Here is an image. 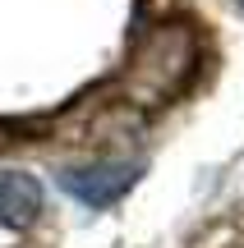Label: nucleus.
I'll return each instance as SVG.
<instances>
[{"label":"nucleus","instance_id":"obj_1","mask_svg":"<svg viewBox=\"0 0 244 248\" xmlns=\"http://www.w3.org/2000/svg\"><path fill=\"white\" fill-rule=\"evenodd\" d=\"M198 69V37L189 23H162L134 46L125 74H120V101L125 106H166L180 97L184 83Z\"/></svg>","mask_w":244,"mask_h":248},{"label":"nucleus","instance_id":"obj_2","mask_svg":"<svg viewBox=\"0 0 244 248\" xmlns=\"http://www.w3.org/2000/svg\"><path fill=\"white\" fill-rule=\"evenodd\" d=\"M143 166L138 161H88V166H65L55 170V184L65 188L69 198H79L83 207H111L138 184Z\"/></svg>","mask_w":244,"mask_h":248},{"label":"nucleus","instance_id":"obj_3","mask_svg":"<svg viewBox=\"0 0 244 248\" xmlns=\"http://www.w3.org/2000/svg\"><path fill=\"white\" fill-rule=\"evenodd\" d=\"M42 216V184L23 170H0V225L28 230Z\"/></svg>","mask_w":244,"mask_h":248},{"label":"nucleus","instance_id":"obj_4","mask_svg":"<svg viewBox=\"0 0 244 248\" xmlns=\"http://www.w3.org/2000/svg\"><path fill=\"white\" fill-rule=\"evenodd\" d=\"M235 5H240V14H244V0H235Z\"/></svg>","mask_w":244,"mask_h":248}]
</instances>
